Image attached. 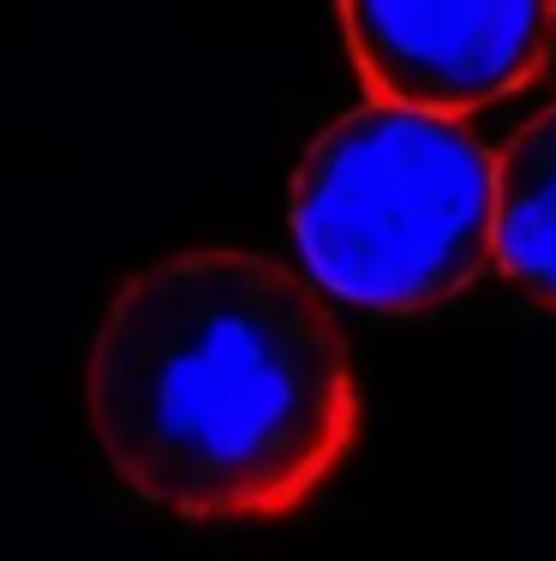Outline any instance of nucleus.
Masks as SVG:
<instances>
[{
	"mask_svg": "<svg viewBox=\"0 0 556 561\" xmlns=\"http://www.w3.org/2000/svg\"><path fill=\"white\" fill-rule=\"evenodd\" d=\"M109 472L174 519H282L360 436L324 299L258 251H180L121 280L84 358Z\"/></svg>",
	"mask_w": 556,
	"mask_h": 561,
	"instance_id": "nucleus-1",
	"label": "nucleus"
},
{
	"mask_svg": "<svg viewBox=\"0 0 556 561\" xmlns=\"http://www.w3.org/2000/svg\"><path fill=\"white\" fill-rule=\"evenodd\" d=\"M287 221L324 293L431 311L497 257V162L455 114L371 102L311 138Z\"/></svg>",
	"mask_w": 556,
	"mask_h": 561,
	"instance_id": "nucleus-2",
	"label": "nucleus"
},
{
	"mask_svg": "<svg viewBox=\"0 0 556 561\" xmlns=\"http://www.w3.org/2000/svg\"><path fill=\"white\" fill-rule=\"evenodd\" d=\"M341 36L377 102L461 119L551 66L556 0H341Z\"/></svg>",
	"mask_w": 556,
	"mask_h": 561,
	"instance_id": "nucleus-3",
	"label": "nucleus"
},
{
	"mask_svg": "<svg viewBox=\"0 0 556 561\" xmlns=\"http://www.w3.org/2000/svg\"><path fill=\"white\" fill-rule=\"evenodd\" d=\"M497 263L556 311V102L514 131L497 162Z\"/></svg>",
	"mask_w": 556,
	"mask_h": 561,
	"instance_id": "nucleus-4",
	"label": "nucleus"
}]
</instances>
